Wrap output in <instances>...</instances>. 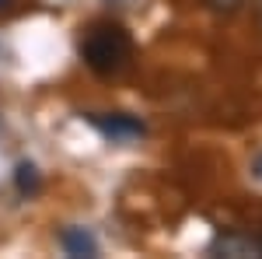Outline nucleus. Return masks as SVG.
I'll return each instance as SVG.
<instances>
[{
  "mask_svg": "<svg viewBox=\"0 0 262 259\" xmlns=\"http://www.w3.org/2000/svg\"><path fill=\"white\" fill-rule=\"evenodd\" d=\"M81 60L98 74V77H116L133 60V39L122 25H95L88 28L81 42Z\"/></svg>",
  "mask_w": 262,
  "mask_h": 259,
  "instance_id": "f257e3e1",
  "label": "nucleus"
},
{
  "mask_svg": "<svg viewBox=\"0 0 262 259\" xmlns=\"http://www.w3.org/2000/svg\"><path fill=\"white\" fill-rule=\"evenodd\" d=\"M206 256L213 259H262V238L252 231H217L210 245H206Z\"/></svg>",
  "mask_w": 262,
  "mask_h": 259,
  "instance_id": "f03ea898",
  "label": "nucleus"
},
{
  "mask_svg": "<svg viewBox=\"0 0 262 259\" xmlns=\"http://www.w3.org/2000/svg\"><path fill=\"white\" fill-rule=\"evenodd\" d=\"M88 123H91L105 140H116V144H122V140H140L143 133H147L143 119L129 116V112H91Z\"/></svg>",
  "mask_w": 262,
  "mask_h": 259,
  "instance_id": "7ed1b4c3",
  "label": "nucleus"
},
{
  "mask_svg": "<svg viewBox=\"0 0 262 259\" xmlns=\"http://www.w3.org/2000/svg\"><path fill=\"white\" fill-rule=\"evenodd\" d=\"M60 245H63L67 256H77V259H95L98 256V242H95V235H91L88 228H77V224H70V228L60 231Z\"/></svg>",
  "mask_w": 262,
  "mask_h": 259,
  "instance_id": "20e7f679",
  "label": "nucleus"
},
{
  "mask_svg": "<svg viewBox=\"0 0 262 259\" xmlns=\"http://www.w3.org/2000/svg\"><path fill=\"white\" fill-rule=\"evenodd\" d=\"M14 189H18V196H25V200L39 196L42 175H39V168H35L32 161H18V168H14Z\"/></svg>",
  "mask_w": 262,
  "mask_h": 259,
  "instance_id": "39448f33",
  "label": "nucleus"
},
{
  "mask_svg": "<svg viewBox=\"0 0 262 259\" xmlns=\"http://www.w3.org/2000/svg\"><path fill=\"white\" fill-rule=\"evenodd\" d=\"M203 4H206V7H210L217 18H234V14L242 11L245 0H203Z\"/></svg>",
  "mask_w": 262,
  "mask_h": 259,
  "instance_id": "423d86ee",
  "label": "nucleus"
},
{
  "mask_svg": "<svg viewBox=\"0 0 262 259\" xmlns=\"http://www.w3.org/2000/svg\"><path fill=\"white\" fill-rule=\"evenodd\" d=\"M252 175H255V179L262 182V154H259V158H255V161H252Z\"/></svg>",
  "mask_w": 262,
  "mask_h": 259,
  "instance_id": "0eeeda50",
  "label": "nucleus"
},
{
  "mask_svg": "<svg viewBox=\"0 0 262 259\" xmlns=\"http://www.w3.org/2000/svg\"><path fill=\"white\" fill-rule=\"evenodd\" d=\"M252 7H255V18H259V25H262V0H252Z\"/></svg>",
  "mask_w": 262,
  "mask_h": 259,
  "instance_id": "6e6552de",
  "label": "nucleus"
},
{
  "mask_svg": "<svg viewBox=\"0 0 262 259\" xmlns=\"http://www.w3.org/2000/svg\"><path fill=\"white\" fill-rule=\"evenodd\" d=\"M7 4H11V0H0V7H7Z\"/></svg>",
  "mask_w": 262,
  "mask_h": 259,
  "instance_id": "1a4fd4ad",
  "label": "nucleus"
},
{
  "mask_svg": "<svg viewBox=\"0 0 262 259\" xmlns=\"http://www.w3.org/2000/svg\"><path fill=\"white\" fill-rule=\"evenodd\" d=\"M259 238H262V235H259Z\"/></svg>",
  "mask_w": 262,
  "mask_h": 259,
  "instance_id": "9d476101",
  "label": "nucleus"
}]
</instances>
